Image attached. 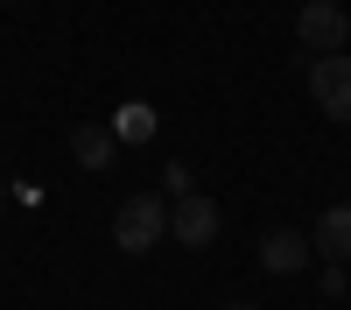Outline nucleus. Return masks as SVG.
Returning a JSON list of instances; mask_svg holds the SVG:
<instances>
[{
  "instance_id": "nucleus-1",
  "label": "nucleus",
  "mask_w": 351,
  "mask_h": 310,
  "mask_svg": "<svg viewBox=\"0 0 351 310\" xmlns=\"http://www.w3.org/2000/svg\"><path fill=\"white\" fill-rule=\"evenodd\" d=\"M162 233H169V197H155V190H141L112 212V247L120 254H155Z\"/></svg>"
},
{
  "instance_id": "nucleus-2",
  "label": "nucleus",
  "mask_w": 351,
  "mask_h": 310,
  "mask_svg": "<svg viewBox=\"0 0 351 310\" xmlns=\"http://www.w3.org/2000/svg\"><path fill=\"white\" fill-rule=\"evenodd\" d=\"M309 99L324 106V120L351 127V56L330 49V56H309Z\"/></svg>"
},
{
  "instance_id": "nucleus-3",
  "label": "nucleus",
  "mask_w": 351,
  "mask_h": 310,
  "mask_svg": "<svg viewBox=\"0 0 351 310\" xmlns=\"http://www.w3.org/2000/svg\"><path fill=\"white\" fill-rule=\"evenodd\" d=\"M344 36H351V14L337 8V0H309V8L295 14V43H302L309 56H330V49H344Z\"/></svg>"
},
{
  "instance_id": "nucleus-4",
  "label": "nucleus",
  "mask_w": 351,
  "mask_h": 310,
  "mask_svg": "<svg viewBox=\"0 0 351 310\" xmlns=\"http://www.w3.org/2000/svg\"><path fill=\"white\" fill-rule=\"evenodd\" d=\"M169 240H183V247H211V240H218V205H211L204 190L169 197Z\"/></svg>"
},
{
  "instance_id": "nucleus-5",
  "label": "nucleus",
  "mask_w": 351,
  "mask_h": 310,
  "mask_svg": "<svg viewBox=\"0 0 351 310\" xmlns=\"http://www.w3.org/2000/svg\"><path fill=\"white\" fill-rule=\"evenodd\" d=\"M309 233H295V225H267V233H260V268L267 275H302L309 268Z\"/></svg>"
},
{
  "instance_id": "nucleus-6",
  "label": "nucleus",
  "mask_w": 351,
  "mask_h": 310,
  "mask_svg": "<svg viewBox=\"0 0 351 310\" xmlns=\"http://www.w3.org/2000/svg\"><path fill=\"white\" fill-rule=\"evenodd\" d=\"M309 247L324 254V261L351 268V197H337V205H324V212H316V225H309Z\"/></svg>"
},
{
  "instance_id": "nucleus-7",
  "label": "nucleus",
  "mask_w": 351,
  "mask_h": 310,
  "mask_svg": "<svg viewBox=\"0 0 351 310\" xmlns=\"http://www.w3.org/2000/svg\"><path fill=\"white\" fill-rule=\"evenodd\" d=\"M71 155H77V169H106L112 155H120V141H112V127H92V120H84V127L71 134Z\"/></svg>"
},
{
  "instance_id": "nucleus-8",
  "label": "nucleus",
  "mask_w": 351,
  "mask_h": 310,
  "mask_svg": "<svg viewBox=\"0 0 351 310\" xmlns=\"http://www.w3.org/2000/svg\"><path fill=\"white\" fill-rule=\"evenodd\" d=\"M155 134V113L148 106H120V120H112V141H148Z\"/></svg>"
},
{
  "instance_id": "nucleus-9",
  "label": "nucleus",
  "mask_w": 351,
  "mask_h": 310,
  "mask_svg": "<svg viewBox=\"0 0 351 310\" xmlns=\"http://www.w3.org/2000/svg\"><path fill=\"white\" fill-rule=\"evenodd\" d=\"M162 190H169V197H190L197 184H190V169H183V162H169V169H162Z\"/></svg>"
},
{
  "instance_id": "nucleus-10",
  "label": "nucleus",
  "mask_w": 351,
  "mask_h": 310,
  "mask_svg": "<svg viewBox=\"0 0 351 310\" xmlns=\"http://www.w3.org/2000/svg\"><path fill=\"white\" fill-rule=\"evenodd\" d=\"M344 289H351V275H344V268L330 261V268H324V296H344Z\"/></svg>"
},
{
  "instance_id": "nucleus-11",
  "label": "nucleus",
  "mask_w": 351,
  "mask_h": 310,
  "mask_svg": "<svg viewBox=\"0 0 351 310\" xmlns=\"http://www.w3.org/2000/svg\"><path fill=\"white\" fill-rule=\"evenodd\" d=\"M0 212H8V177H0Z\"/></svg>"
},
{
  "instance_id": "nucleus-12",
  "label": "nucleus",
  "mask_w": 351,
  "mask_h": 310,
  "mask_svg": "<svg viewBox=\"0 0 351 310\" xmlns=\"http://www.w3.org/2000/svg\"><path fill=\"white\" fill-rule=\"evenodd\" d=\"M225 310H260V303H225Z\"/></svg>"
},
{
  "instance_id": "nucleus-13",
  "label": "nucleus",
  "mask_w": 351,
  "mask_h": 310,
  "mask_svg": "<svg viewBox=\"0 0 351 310\" xmlns=\"http://www.w3.org/2000/svg\"><path fill=\"white\" fill-rule=\"evenodd\" d=\"M0 8H21V0H0Z\"/></svg>"
}]
</instances>
